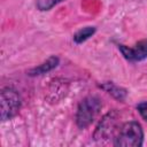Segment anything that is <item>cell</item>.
<instances>
[{
	"label": "cell",
	"instance_id": "cell-1",
	"mask_svg": "<svg viewBox=\"0 0 147 147\" xmlns=\"http://www.w3.org/2000/svg\"><path fill=\"white\" fill-rule=\"evenodd\" d=\"M142 141L144 132L141 125L136 121L123 124L114 137V145L121 147H139Z\"/></svg>",
	"mask_w": 147,
	"mask_h": 147
},
{
	"label": "cell",
	"instance_id": "cell-2",
	"mask_svg": "<svg viewBox=\"0 0 147 147\" xmlns=\"http://www.w3.org/2000/svg\"><path fill=\"white\" fill-rule=\"evenodd\" d=\"M101 101L96 96H87L80 101L76 113V123L78 127H87L98 116L101 109Z\"/></svg>",
	"mask_w": 147,
	"mask_h": 147
},
{
	"label": "cell",
	"instance_id": "cell-3",
	"mask_svg": "<svg viewBox=\"0 0 147 147\" xmlns=\"http://www.w3.org/2000/svg\"><path fill=\"white\" fill-rule=\"evenodd\" d=\"M21 108V96L13 87H5L0 94V117L1 121L13 118Z\"/></svg>",
	"mask_w": 147,
	"mask_h": 147
},
{
	"label": "cell",
	"instance_id": "cell-4",
	"mask_svg": "<svg viewBox=\"0 0 147 147\" xmlns=\"http://www.w3.org/2000/svg\"><path fill=\"white\" fill-rule=\"evenodd\" d=\"M118 49L123 54V56L131 62H138L147 59V39H142L138 41L134 46H125L118 45Z\"/></svg>",
	"mask_w": 147,
	"mask_h": 147
},
{
	"label": "cell",
	"instance_id": "cell-5",
	"mask_svg": "<svg viewBox=\"0 0 147 147\" xmlns=\"http://www.w3.org/2000/svg\"><path fill=\"white\" fill-rule=\"evenodd\" d=\"M116 113H108L102 121L100 122L99 126L95 130L94 138L96 140L103 139V138H109L110 136L114 134L115 127H116Z\"/></svg>",
	"mask_w": 147,
	"mask_h": 147
},
{
	"label": "cell",
	"instance_id": "cell-6",
	"mask_svg": "<svg viewBox=\"0 0 147 147\" xmlns=\"http://www.w3.org/2000/svg\"><path fill=\"white\" fill-rule=\"evenodd\" d=\"M59 64V57L56 56H51L49 59H47L44 63H41L40 65L31 69L29 71V75L30 76H37V75H42V74H46L51 70H53L55 67H57Z\"/></svg>",
	"mask_w": 147,
	"mask_h": 147
},
{
	"label": "cell",
	"instance_id": "cell-7",
	"mask_svg": "<svg viewBox=\"0 0 147 147\" xmlns=\"http://www.w3.org/2000/svg\"><path fill=\"white\" fill-rule=\"evenodd\" d=\"M100 87H101L102 90H105L107 93L111 94L115 99L121 100V101H122V100H125V98H126V95H127L126 90L119 87L118 85L114 84L113 82H105V83H102V84L100 85Z\"/></svg>",
	"mask_w": 147,
	"mask_h": 147
},
{
	"label": "cell",
	"instance_id": "cell-8",
	"mask_svg": "<svg viewBox=\"0 0 147 147\" xmlns=\"http://www.w3.org/2000/svg\"><path fill=\"white\" fill-rule=\"evenodd\" d=\"M95 33V28L94 26H86L80 29L79 31H77L74 36V41L76 44H82L84 41H86L90 37H92Z\"/></svg>",
	"mask_w": 147,
	"mask_h": 147
},
{
	"label": "cell",
	"instance_id": "cell-9",
	"mask_svg": "<svg viewBox=\"0 0 147 147\" xmlns=\"http://www.w3.org/2000/svg\"><path fill=\"white\" fill-rule=\"evenodd\" d=\"M63 0H38L37 1V8L39 10H49L55 5L61 2Z\"/></svg>",
	"mask_w": 147,
	"mask_h": 147
},
{
	"label": "cell",
	"instance_id": "cell-10",
	"mask_svg": "<svg viewBox=\"0 0 147 147\" xmlns=\"http://www.w3.org/2000/svg\"><path fill=\"white\" fill-rule=\"evenodd\" d=\"M137 110L138 113L140 114V116L147 121V101H144V102H140L138 106H137Z\"/></svg>",
	"mask_w": 147,
	"mask_h": 147
}]
</instances>
